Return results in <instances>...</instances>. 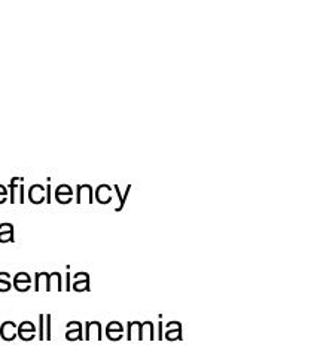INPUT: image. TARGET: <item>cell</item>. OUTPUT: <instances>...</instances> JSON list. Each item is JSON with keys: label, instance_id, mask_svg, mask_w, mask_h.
Returning a JSON list of instances; mask_svg holds the SVG:
<instances>
[{"label": "cell", "instance_id": "cell-1", "mask_svg": "<svg viewBox=\"0 0 317 357\" xmlns=\"http://www.w3.org/2000/svg\"><path fill=\"white\" fill-rule=\"evenodd\" d=\"M16 337L22 341H31L36 338V326L31 322H22L16 329Z\"/></svg>", "mask_w": 317, "mask_h": 357}, {"label": "cell", "instance_id": "cell-2", "mask_svg": "<svg viewBox=\"0 0 317 357\" xmlns=\"http://www.w3.org/2000/svg\"><path fill=\"white\" fill-rule=\"evenodd\" d=\"M66 340H69V341L84 340V335H82V325H81V322H69V323H67Z\"/></svg>", "mask_w": 317, "mask_h": 357}, {"label": "cell", "instance_id": "cell-3", "mask_svg": "<svg viewBox=\"0 0 317 357\" xmlns=\"http://www.w3.org/2000/svg\"><path fill=\"white\" fill-rule=\"evenodd\" d=\"M16 329L18 326L13 322H4L0 326V337L4 341H13L16 338Z\"/></svg>", "mask_w": 317, "mask_h": 357}, {"label": "cell", "instance_id": "cell-4", "mask_svg": "<svg viewBox=\"0 0 317 357\" xmlns=\"http://www.w3.org/2000/svg\"><path fill=\"white\" fill-rule=\"evenodd\" d=\"M30 283H31V278L27 272H18L13 277V287L18 292H27L30 289Z\"/></svg>", "mask_w": 317, "mask_h": 357}, {"label": "cell", "instance_id": "cell-5", "mask_svg": "<svg viewBox=\"0 0 317 357\" xmlns=\"http://www.w3.org/2000/svg\"><path fill=\"white\" fill-rule=\"evenodd\" d=\"M72 195H73V190L67 184H61L55 190V198L60 204H69L72 201Z\"/></svg>", "mask_w": 317, "mask_h": 357}, {"label": "cell", "instance_id": "cell-6", "mask_svg": "<svg viewBox=\"0 0 317 357\" xmlns=\"http://www.w3.org/2000/svg\"><path fill=\"white\" fill-rule=\"evenodd\" d=\"M28 198L33 204H40L45 201V187L42 184H33L28 190Z\"/></svg>", "mask_w": 317, "mask_h": 357}, {"label": "cell", "instance_id": "cell-7", "mask_svg": "<svg viewBox=\"0 0 317 357\" xmlns=\"http://www.w3.org/2000/svg\"><path fill=\"white\" fill-rule=\"evenodd\" d=\"M85 328H87V335L84 337V340H91V335L93 334H96V337H97V340L100 341V340H103V335H102V325H100V322H88L87 325H85Z\"/></svg>", "mask_w": 317, "mask_h": 357}, {"label": "cell", "instance_id": "cell-8", "mask_svg": "<svg viewBox=\"0 0 317 357\" xmlns=\"http://www.w3.org/2000/svg\"><path fill=\"white\" fill-rule=\"evenodd\" d=\"M96 198L100 204H109L112 196H110V186L107 184H100L96 190Z\"/></svg>", "mask_w": 317, "mask_h": 357}, {"label": "cell", "instance_id": "cell-9", "mask_svg": "<svg viewBox=\"0 0 317 357\" xmlns=\"http://www.w3.org/2000/svg\"><path fill=\"white\" fill-rule=\"evenodd\" d=\"M154 325L152 322H143L142 323V328H140V337L139 340H155V335H154Z\"/></svg>", "mask_w": 317, "mask_h": 357}, {"label": "cell", "instance_id": "cell-10", "mask_svg": "<svg viewBox=\"0 0 317 357\" xmlns=\"http://www.w3.org/2000/svg\"><path fill=\"white\" fill-rule=\"evenodd\" d=\"M140 328H142V323L140 322H131L128 323V340H134L140 337Z\"/></svg>", "mask_w": 317, "mask_h": 357}, {"label": "cell", "instance_id": "cell-11", "mask_svg": "<svg viewBox=\"0 0 317 357\" xmlns=\"http://www.w3.org/2000/svg\"><path fill=\"white\" fill-rule=\"evenodd\" d=\"M165 340H168V341H174V340H177V341H182V326H177L176 328V331H167V334H165Z\"/></svg>", "mask_w": 317, "mask_h": 357}, {"label": "cell", "instance_id": "cell-12", "mask_svg": "<svg viewBox=\"0 0 317 357\" xmlns=\"http://www.w3.org/2000/svg\"><path fill=\"white\" fill-rule=\"evenodd\" d=\"M10 281H9V274L7 272H0V292H7L10 289Z\"/></svg>", "mask_w": 317, "mask_h": 357}, {"label": "cell", "instance_id": "cell-13", "mask_svg": "<svg viewBox=\"0 0 317 357\" xmlns=\"http://www.w3.org/2000/svg\"><path fill=\"white\" fill-rule=\"evenodd\" d=\"M6 241H13V226L6 231H0V243Z\"/></svg>", "mask_w": 317, "mask_h": 357}, {"label": "cell", "instance_id": "cell-14", "mask_svg": "<svg viewBox=\"0 0 317 357\" xmlns=\"http://www.w3.org/2000/svg\"><path fill=\"white\" fill-rule=\"evenodd\" d=\"M106 332H119V334H124V328L119 322H110L107 326H106Z\"/></svg>", "mask_w": 317, "mask_h": 357}, {"label": "cell", "instance_id": "cell-15", "mask_svg": "<svg viewBox=\"0 0 317 357\" xmlns=\"http://www.w3.org/2000/svg\"><path fill=\"white\" fill-rule=\"evenodd\" d=\"M115 189H116V193H119V187H118V184L115 186ZM130 189H131V186L128 184V186H127V190H125V195H119V207L116 208V211H121V210L124 208V204H125V199H127V196H128Z\"/></svg>", "mask_w": 317, "mask_h": 357}, {"label": "cell", "instance_id": "cell-16", "mask_svg": "<svg viewBox=\"0 0 317 357\" xmlns=\"http://www.w3.org/2000/svg\"><path fill=\"white\" fill-rule=\"evenodd\" d=\"M73 289L78 290V292H81V290H90V278H87V280H84V281H76V283L73 284Z\"/></svg>", "mask_w": 317, "mask_h": 357}, {"label": "cell", "instance_id": "cell-17", "mask_svg": "<svg viewBox=\"0 0 317 357\" xmlns=\"http://www.w3.org/2000/svg\"><path fill=\"white\" fill-rule=\"evenodd\" d=\"M43 328H45V316L40 314V316H39V335H37L40 341L45 340V329H43Z\"/></svg>", "mask_w": 317, "mask_h": 357}, {"label": "cell", "instance_id": "cell-18", "mask_svg": "<svg viewBox=\"0 0 317 357\" xmlns=\"http://www.w3.org/2000/svg\"><path fill=\"white\" fill-rule=\"evenodd\" d=\"M45 323H46V332H45V340H48V341H51V316L48 314V316H45Z\"/></svg>", "mask_w": 317, "mask_h": 357}, {"label": "cell", "instance_id": "cell-19", "mask_svg": "<svg viewBox=\"0 0 317 357\" xmlns=\"http://www.w3.org/2000/svg\"><path fill=\"white\" fill-rule=\"evenodd\" d=\"M106 337L110 340V341H119V340H122V334H119V332H106Z\"/></svg>", "mask_w": 317, "mask_h": 357}, {"label": "cell", "instance_id": "cell-20", "mask_svg": "<svg viewBox=\"0 0 317 357\" xmlns=\"http://www.w3.org/2000/svg\"><path fill=\"white\" fill-rule=\"evenodd\" d=\"M0 195H1V196H6V195H7V190H6V187H4L3 184H0Z\"/></svg>", "mask_w": 317, "mask_h": 357}]
</instances>
